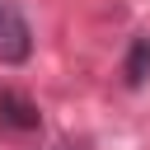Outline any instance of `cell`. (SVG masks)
Wrapping results in <instances>:
<instances>
[{"label": "cell", "mask_w": 150, "mask_h": 150, "mask_svg": "<svg viewBox=\"0 0 150 150\" xmlns=\"http://www.w3.org/2000/svg\"><path fill=\"white\" fill-rule=\"evenodd\" d=\"M33 56V28L19 14V5L0 0V61L5 66H23Z\"/></svg>", "instance_id": "1"}, {"label": "cell", "mask_w": 150, "mask_h": 150, "mask_svg": "<svg viewBox=\"0 0 150 150\" xmlns=\"http://www.w3.org/2000/svg\"><path fill=\"white\" fill-rule=\"evenodd\" d=\"M0 131H9V136H33V131H42L38 103H33L28 94H19V89H0Z\"/></svg>", "instance_id": "2"}, {"label": "cell", "mask_w": 150, "mask_h": 150, "mask_svg": "<svg viewBox=\"0 0 150 150\" xmlns=\"http://www.w3.org/2000/svg\"><path fill=\"white\" fill-rule=\"evenodd\" d=\"M122 80H127V89H141V84L150 80V38H136V42H131L127 66H122Z\"/></svg>", "instance_id": "3"}]
</instances>
